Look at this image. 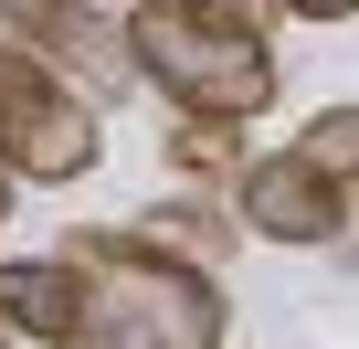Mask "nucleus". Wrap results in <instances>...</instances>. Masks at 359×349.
<instances>
[{"label": "nucleus", "mask_w": 359, "mask_h": 349, "mask_svg": "<svg viewBox=\"0 0 359 349\" xmlns=\"http://www.w3.org/2000/svg\"><path fill=\"white\" fill-rule=\"evenodd\" d=\"M127 32V74L158 85L180 117H222V127H254L285 85L275 43L254 11H233V0H137V11L116 22Z\"/></svg>", "instance_id": "obj_1"}, {"label": "nucleus", "mask_w": 359, "mask_h": 349, "mask_svg": "<svg viewBox=\"0 0 359 349\" xmlns=\"http://www.w3.org/2000/svg\"><path fill=\"white\" fill-rule=\"evenodd\" d=\"M74 275H85L74 349H222V286L191 254H158L137 233H85Z\"/></svg>", "instance_id": "obj_2"}, {"label": "nucleus", "mask_w": 359, "mask_h": 349, "mask_svg": "<svg viewBox=\"0 0 359 349\" xmlns=\"http://www.w3.org/2000/svg\"><path fill=\"white\" fill-rule=\"evenodd\" d=\"M95 159H106L95 96L64 85L43 53L0 43V169H11V180H85Z\"/></svg>", "instance_id": "obj_3"}, {"label": "nucleus", "mask_w": 359, "mask_h": 349, "mask_svg": "<svg viewBox=\"0 0 359 349\" xmlns=\"http://www.w3.org/2000/svg\"><path fill=\"white\" fill-rule=\"evenodd\" d=\"M233 233H254V244H338L348 233V180H327L317 159H296V148H264V159H243L233 169Z\"/></svg>", "instance_id": "obj_4"}, {"label": "nucleus", "mask_w": 359, "mask_h": 349, "mask_svg": "<svg viewBox=\"0 0 359 349\" xmlns=\"http://www.w3.org/2000/svg\"><path fill=\"white\" fill-rule=\"evenodd\" d=\"M0 22H11L22 53H43V64H53L64 85H85L95 106L137 85V74H127V32H116L106 11H85V0H0Z\"/></svg>", "instance_id": "obj_5"}, {"label": "nucleus", "mask_w": 359, "mask_h": 349, "mask_svg": "<svg viewBox=\"0 0 359 349\" xmlns=\"http://www.w3.org/2000/svg\"><path fill=\"white\" fill-rule=\"evenodd\" d=\"M74 317H85L74 254H0V328H11V338L74 349Z\"/></svg>", "instance_id": "obj_6"}, {"label": "nucleus", "mask_w": 359, "mask_h": 349, "mask_svg": "<svg viewBox=\"0 0 359 349\" xmlns=\"http://www.w3.org/2000/svg\"><path fill=\"white\" fill-rule=\"evenodd\" d=\"M137 244H158V254H191V265H212V254L233 244V223H212L201 202H169V212H148V223H137Z\"/></svg>", "instance_id": "obj_7"}, {"label": "nucleus", "mask_w": 359, "mask_h": 349, "mask_svg": "<svg viewBox=\"0 0 359 349\" xmlns=\"http://www.w3.org/2000/svg\"><path fill=\"white\" fill-rule=\"evenodd\" d=\"M296 159H317L327 180H348V169H359V106H317L296 127Z\"/></svg>", "instance_id": "obj_8"}, {"label": "nucleus", "mask_w": 359, "mask_h": 349, "mask_svg": "<svg viewBox=\"0 0 359 349\" xmlns=\"http://www.w3.org/2000/svg\"><path fill=\"white\" fill-rule=\"evenodd\" d=\"M180 169H233V127L222 117H180Z\"/></svg>", "instance_id": "obj_9"}, {"label": "nucleus", "mask_w": 359, "mask_h": 349, "mask_svg": "<svg viewBox=\"0 0 359 349\" xmlns=\"http://www.w3.org/2000/svg\"><path fill=\"white\" fill-rule=\"evenodd\" d=\"M285 22H359V0H275Z\"/></svg>", "instance_id": "obj_10"}, {"label": "nucleus", "mask_w": 359, "mask_h": 349, "mask_svg": "<svg viewBox=\"0 0 359 349\" xmlns=\"http://www.w3.org/2000/svg\"><path fill=\"white\" fill-rule=\"evenodd\" d=\"M11 191H22V180H11V169H0V223H11Z\"/></svg>", "instance_id": "obj_11"}, {"label": "nucleus", "mask_w": 359, "mask_h": 349, "mask_svg": "<svg viewBox=\"0 0 359 349\" xmlns=\"http://www.w3.org/2000/svg\"><path fill=\"white\" fill-rule=\"evenodd\" d=\"M0 349H22V338H11V328H0Z\"/></svg>", "instance_id": "obj_12"}, {"label": "nucleus", "mask_w": 359, "mask_h": 349, "mask_svg": "<svg viewBox=\"0 0 359 349\" xmlns=\"http://www.w3.org/2000/svg\"><path fill=\"white\" fill-rule=\"evenodd\" d=\"M348 202H359V169H348Z\"/></svg>", "instance_id": "obj_13"}, {"label": "nucleus", "mask_w": 359, "mask_h": 349, "mask_svg": "<svg viewBox=\"0 0 359 349\" xmlns=\"http://www.w3.org/2000/svg\"><path fill=\"white\" fill-rule=\"evenodd\" d=\"M233 11H254V0H233Z\"/></svg>", "instance_id": "obj_14"}]
</instances>
